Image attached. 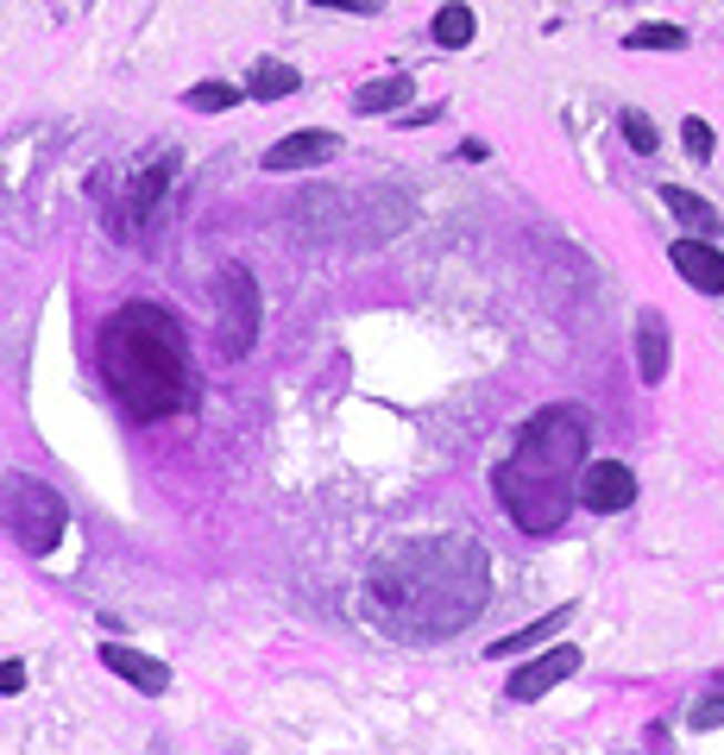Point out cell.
I'll return each instance as SVG.
<instances>
[{
	"mask_svg": "<svg viewBox=\"0 0 724 755\" xmlns=\"http://www.w3.org/2000/svg\"><path fill=\"white\" fill-rule=\"evenodd\" d=\"M378 618H391L404 636L429 642L453 636L460 623L479 618V604L491 592V561L467 535H416V542L385 548L366 573Z\"/></svg>",
	"mask_w": 724,
	"mask_h": 755,
	"instance_id": "1",
	"label": "cell"
},
{
	"mask_svg": "<svg viewBox=\"0 0 724 755\" xmlns=\"http://www.w3.org/2000/svg\"><path fill=\"white\" fill-rule=\"evenodd\" d=\"M95 366H101V378H108V390H114L133 416H145V422L196 404L190 340L176 328V315L157 309V303H126V309H114L101 322Z\"/></svg>",
	"mask_w": 724,
	"mask_h": 755,
	"instance_id": "2",
	"label": "cell"
},
{
	"mask_svg": "<svg viewBox=\"0 0 724 755\" xmlns=\"http://www.w3.org/2000/svg\"><path fill=\"white\" fill-rule=\"evenodd\" d=\"M580 472H587L580 409H542V416L523 422V435L498 460L491 484H498V503L510 510V523L523 535H554L568 523V510L580 503Z\"/></svg>",
	"mask_w": 724,
	"mask_h": 755,
	"instance_id": "3",
	"label": "cell"
},
{
	"mask_svg": "<svg viewBox=\"0 0 724 755\" xmlns=\"http://www.w3.org/2000/svg\"><path fill=\"white\" fill-rule=\"evenodd\" d=\"M7 529L20 535L26 554H51L63 542V529H70V510H63V498L51 484L20 472V479H7Z\"/></svg>",
	"mask_w": 724,
	"mask_h": 755,
	"instance_id": "4",
	"label": "cell"
},
{
	"mask_svg": "<svg viewBox=\"0 0 724 755\" xmlns=\"http://www.w3.org/2000/svg\"><path fill=\"white\" fill-rule=\"evenodd\" d=\"M215 315H221V353H227V359L253 353V340H258V284H253V272L227 265V272L215 277Z\"/></svg>",
	"mask_w": 724,
	"mask_h": 755,
	"instance_id": "5",
	"label": "cell"
},
{
	"mask_svg": "<svg viewBox=\"0 0 724 755\" xmlns=\"http://www.w3.org/2000/svg\"><path fill=\"white\" fill-rule=\"evenodd\" d=\"M580 503L599 510V517L630 510V503H636V472H630L624 460H587V472H580Z\"/></svg>",
	"mask_w": 724,
	"mask_h": 755,
	"instance_id": "6",
	"label": "cell"
},
{
	"mask_svg": "<svg viewBox=\"0 0 724 755\" xmlns=\"http://www.w3.org/2000/svg\"><path fill=\"white\" fill-rule=\"evenodd\" d=\"M667 265L693 284L700 296H724V252L705 239V233H693V239H674L667 246Z\"/></svg>",
	"mask_w": 724,
	"mask_h": 755,
	"instance_id": "7",
	"label": "cell"
},
{
	"mask_svg": "<svg viewBox=\"0 0 724 755\" xmlns=\"http://www.w3.org/2000/svg\"><path fill=\"white\" fill-rule=\"evenodd\" d=\"M573 674H580V649H568V642H561V649H549L542 661H529V667H517L504 693L517 698V705H529V698L554 693V686H561V680H573Z\"/></svg>",
	"mask_w": 724,
	"mask_h": 755,
	"instance_id": "8",
	"label": "cell"
},
{
	"mask_svg": "<svg viewBox=\"0 0 724 755\" xmlns=\"http://www.w3.org/2000/svg\"><path fill=\"white\" fill-rule=\"evenodd\" d=\"M101 667H108V674H120V680H133L145 698L171 693V667H164V661H152V655H139V649H126V642H108V649H101Z\"/></svg>",
	"mask_w": 724,
	"mask_h": 755,
	"instance_id": "9",
	"label": "cell"
},
{
	"mask_svg": "<svg viewBox=\"0 0 724 755\" xmlns=\"http://www.w3.org/2000/svg\"><path fill=\"white\" fill-rule=\"evenodd\" d=\"M340 152V133H290L265 152V171H309V164H328Z\"/></svg>",
	"mask_w": 724,
	"mask_h": 755,
	"instance_id": "10",
	"label": "cell"
},
{
	"mask_svg": "<svg viewBox=\"0 0 724 755\" xmlns=\"http://www.w3.org/2000/svg\"><path fill=\"white\" fill-rule=\"evenodd\" d=\"M636 371H643V385H662L667 378V322H662V309L636 315Z\"/></svg>",
	"mask_w": 724,
	"mask_h": 755,
	"instance_id": "11",
	"label": "cell"
},
{
	"mask_svg": "<svg viewBox=\"0 0 724 755\" xmlns=\"http://www.w3.org/2000/svg\"><path fill=\"white\" fill-rule=\"evenodd\" d=\"M416 95V76H404V70H391V76H373L353 89V108L359 114H391V108H404V101Z\"/></svg>",
	"mask_w": 724,
	"mask_h": 755,
	"instance_id": "12",
	"label": "cell"
},
{
	"mask_svg": "<svg viewBox=\"0 0 724 755\" xmlns=\"http://www.w3.org/2000/svg\"><path fill=\"white\" fill-rule=\"evenodd\" d=\"M568 618H573V604H554L549 618H536V623H523V630H510V636H498V642L486 649V655H491V661L523 655V649H536V642H549V636H554V630H561Z\"/></svg>",
	"mask_w": 724,
	"mask_h": 755,
	"instance_id": "13",
	"label": "cell"
},
{
	"mask_svg": "<svg viewBox=\"0 0 724 755\" xmlns=\"http://www.w3.org/2000/svg\"><path fill=\"white\" fill-rule=\"evenodd\" d=\"M662 202H667V214L681 221V227H693V233H718V208L705 202V195H693V190H681V183H662Z\"/></svg>",
	"mask_w": 724,
	"mask_h": 755,
	"instance_id": "14",
	"label": "cell"
},
{
	"mask_svg": "<svg viewBox=\"0 0 724 755\" xmlns=\"http://www.w3.org/2000/svg\"><path fill=\"white\" fill-rule=\"evenodd\" d=\"M171 176H176V152H164L152 164V171H139L133 176V195H126V214H133V221H145V214H152V202L164 190H171Z\"/></svg>",
	"mask_w": 724,
	"mask_h": 755,
	"instance_id": "15",
	"label": "cell"
},
{
	"mask_svg": "<svg viewBox=\"0 0 724 755\" xmlns=\"http://www.w3.org/2000/svg\"><path fill=\"white\" fill-rule=\"evenodd\" d=\"M303 89V76H296L290 63H277V58H265L253 70V82H246V95H258V101H284V95H296Z\"/></svg>",
	"mask_w": 724,
	"mask_h": 755,
	"instance_id": "16",
	"label": "cell"
},
{
	"mask_svg": "<svg viewBox=\"0 0 724 755\" xmlns=\"http://www.w3.org/2000/svg\"><path fill=\"white\" fill-rule=\"evenodd\" d=\"M435 44H448V51H460V44H472V32H479V20H472V7H460V0H448L441 13L429 20Z\"/></svg>",
	"mask_w": 724,
	"mask_h": 755,
	"instance_id": "17",
	"label": "cell"
},
{
	"mask_svg": "<svg viewBox=\"0 0 724 755\" xmlns=\"http://www.w3.org/2000/svg\"><path fill=\"white\" fill-rule=\"evenodd\" d=\"M624 44H630V51H681L686 32H681V25H630Z\"/></svg>",
	"mask_w": 724,
	"mask_h": 755,
	"instance_id": "18",
	"label": "cell"
},
{
	"mask_svg": "<svg viewBox=\"0 0 724 755\" xmlns=\"http://www.w3.org/2000/svg\"><path fill=\"white\" fill-rule=\"evenodd\" d=\"M183 101H190L196 114H227V108L239 101V82H196Z\"/></svg>",
	"mask_w": 724,
	"mask_h": 755,
	"instance_id": "19",
	"label": "cell"
},
{
	"mask_svg": "<svg viewBox=\"0 0 724 755\" xmlns=\"http://www.w3.org/2000/svg\"><path fill=\"white\" fill-rule=\"evenodd\" d=\"M724 724V674H712V693L693 698V731H718Z\"/></svg>",
	"mask_w": 724,
	"mask_h": 755,
	"instance_id": "20",
	"label": "cell"
},
{
	"mask_svg": "<svg viewBox=\"0 0 724 755\" xmlns=\"http://www.w3.org/2000/svg\"><path fill=\"white\" fill-rule=\"evenodd\" d=\"M618 126H624V139H630V152H655V120L643 114V108H624V120H618Z\"/></svg>",
	"mask_w": 724,
	"mask_h": 755,
	"instance_id": "21",
	"label": "cell"
},
{
	"mask_svg": "<svg viewBox=\"0 0 724 755\" xmlns=\"http://www.w3.org/2000/svg\"><path fill=\"white\" fill-rule=\"evenodd\" d=\"M681 139H686V152H693V157H712V152H718V139H712V126H705L700 114L681 120Z\"/></svg>",
	"mask_w": 724,
	"mask_h": 755,
	"instance_id": "22",
	"label": "cell"
},
{
	"mask_svg": "<svg viewBox=\"0 0 724 755\" xmlns=\"http://www.w3.org/2000/svg\"><path fill=\"white\" fill-rule=\"evenodd\" d=\"M13 693H26V667L20 661H0V698H13Z\"/></svg>",
	"mask_w": 724,
	"mask_h": 755,
	"instance_id": "23",
	"label": "cell"
},
{
	"mask_svg": "<svg viewBox=\"0 0 724 755\" xmlns=\"http://www.w3.org/2000/svg\"><path fill=\"white\" fill-rule=\"evenodd\" d=\"M309 7H340V13H378V0H309Z\"/></svg>",
	"mask_w": 724,
	"mask_h": 755,
	"instance_id": "24",
	"label": "cell"
},
{
	"mask_svg": "<svg viewBox=\"0 0 724 755\" xmlns=\"http://www.w3.org/2000/svg\"><path fill=\"white\" fill-rule=\"evenodd\" d=\"M429 120H441V101H429V108H416V114H404V126H429Z\"/></svg>",
	"mask_w": 724,
	"mask_h": 755,
	"instance_id": "25",
	"label": "cell"
}]
</instances>
